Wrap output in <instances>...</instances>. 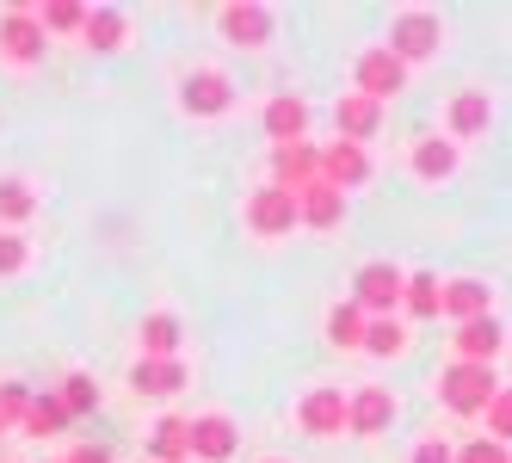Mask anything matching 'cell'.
I'll return each mask as SVG.
<instances>
[{"mask_svg":"<svg viewBox=\"0 0 512 463\" xmlns=\"http://www.w3.org/2000/svg\"><path fill=\"white\" fill-rule=\"evenodd\" d=\"M149 451L161 457V463H186L192 451H186V414H167L155 433H149Z\"/></svg>","mask_w":512,"mask_h":463,"instance_id":"d4e9b609","label":"cell"},{"mask_svg":"<svg viewBox=\"0 0 512 463\" xmlns=\"http://www.w3.org/2000/svg\"><path fill=\"white\" fill-rule=\"evenodd\" d=\"M358 334H364V315L352 309V303H334V309H327V340H334V346H358Z\"/></svg>","mask_w":512,"mask_h":463,"instance_id":"f546056e","label":"cell"},{"mask_svg":"<svg viewBox=\"0 0 512 463\" xmlns=\"http://www.w3.org/2000/svg\"><path fill=\"white\" fill-rule=\"evenodd\" d=\"M62 463H112V451H105V445H75Z\"/></svg>","mask_w":512,"mask_h":463,"instance_id":"8d00e7d4","label":"cell"},{"mask_svg":"<svg viewBox=\"0 0 512 463\" xmlns=\"http://www.w3.org/2000/svg\"><path fill=\"white\" fill-rule=\"evenodd\" d=\"M235 445H241V426H235L229 414H198V420H186V451H192V457L229 463Z\"/></svg>","mask_w":512,"mask_h":463,"instance_id":"52a82bcc","label":"cell"},{"mask_svg":"<svg viewBox=\"0 0 512 463\" xmlns=\"http://www.w3.org/2000/svg\"><path fill=\"white\" fill-rule=\"evenodd\" d=\"M25 402H31V389H25L19 377H7V383H0V426H13V420L25 414Z\"/></svg>","mask_w":512,"mask_h":463,"instance_id":"d6a6232c","label":"cell"},{"mask_svg":"<svg viewBox=\"0 0 512 463\" xmlns=\"http://www.w3.org/2000/svg\"><path fill=\"white\" fill-rule=\"evenodd\" d=\"M0 433H7V426H0Z\"/></svg>","mask_w":512,"mask_h":463,"instance_id":"f35d334b","label":"cell"},{"mask_svg":"<svg viewBox=\"0 0 512 463\" xmlns=\"http://www.w3.org/2000/svg\"><path fill=\"white\" fill-rule=\"evenodd\" d=\"M494 124V99L488 93H457L451 99V136H482Z\"/></svg>","mask_w":512,"mask_h":463,"instance_id":"7402d4cb","label":"cell"},{"mask_svg":"<svg viewBox=\"0 0 512 463\" xmlns=\"http://www.w3.org/2000/svg\"><path fill=\"white\" fill-rule=\"evenodd\" d=\"M451 463H506V445H494V439H469L463 451H451Z\"/></svg>","mask_w":512,"mask_h":463,"instance_id":"e575fe53","label":"cell"},{"mask_svg":"<svg viewBox=\"0 0 512 463\" xmlns=\"http://www.w3.org/2000/svg\"><path fill=\"white\" fill-rule=\"evenodd\" d=\"M260 463H290V457H260Z\"/></svg>","mask_w":512,"mask_h":463,"instance_id":"74e56055","label":"cell"},{"mask_svg":"<svg viewBox=\"0 0 512 463\" xmlns=\"http://www.w3.org/2000/svg\"><path fill=\"white\" fill-rule=\"evenodd\" d=\"M31 210H38V192H31L25 180H0V217H7V223H25Z\"/></svg>","mask_w":512,"mask_h":463,"instance_id":"4dcf8cb0","label":"cell"},{"mask_svg":"<svg viewBox=\"0 0 512 463\" xmlns=\"http://www.w3.org/2000/svg\"><path fill=\"white\" fill-rule=\"evenodd\" d=\"M44 31H38V19H31V0H19V7H7L0 13V56L7 62H19V68H31L44 56Z\"/></svg>","mask_w":512,"mask_h":463,"instance_id":"5b68a950","label":"cell"},{"mask_svg":"<svg viewBox=\"0 0 512 463\" xmlns=\"http://www.w3.org/2000/svg\"><path fill=\"white\" fill-rule=\"evenodd\" d=\"M438 309L451 322H475V315H494V291L482 278H451V284H438Z\"/></svg>","mask_w":512,"mask_h":463,"instance_id":"2e32d148","label":"cell"},{"mask_svg":"<svg viewBox=\"0 0 512 463\" xmlns=\"http://www.w3.org/2000/svg\"><path fill=\"white\" fill-rule=\"evenodd\" d=\"M247 229L253 235H290L297 229V198H290L284 186H260L247 198Z\"/></svg>","mask_w":512,"mask_h":463,"instance_id":"8fae6325","label":"cell"},{"mask_svg":"<svg viewBox=\"0 0 512 463\" xmlns=\"http://www.w3.org/2000/svg\"><path fill=\"white\" fill-rule=\"evenodd\" d=\"M358 346L371 352V359H395V352H408V328H401L395 315H364Z\"/></svg>","mask_w":512,"mask_h":463,"instance_id":"44dd1931","label":"cell"},{"mask_svg":"<svg viewBox=\"0 0 512 463\" xmlns=\"http://www.w3.org/2000/svg\"><path fill=\"white\" fill-rule=\"evenodd\" d=\"M334 130H340V142H371L377 130H383V105L377 99H364V93H340L334 99Z\"/></svg>","mask_w":512,"mask_h":463,"instance_id":"5bb4252c","label":"cell"},{"mask_svg":"<svg viewBox=\"0 0 512 463\" xmlns=\"http://www.w3.org/2000/svg\"><path fill=\"white\" fill-rule=\"evenodd\" d=\"M389 420H395V396H389V389H371V383H364L358 396H346V433L377 439V433H389Z\"/></svg>","mask_w":512,"mask_h":463,"instance_id":"7c38bea8","label":"cell"},{"mask_svg":"<svg viewBox=\"0 0 512 463\" xmlns=\"http://www.w3.org/2000/svg\"><path fill=\"white\" fill-rule=\"evenodd\" d=\"M130 383H136V396H173V389H186V365L179 359H136Z\"/></svg>","mask_w":512,"mask_h":463,"instance_id":"d6986e66","label":"cell"},{"mask_svg":"<svg viewBox=\"0 0 512 463\" xmlns=\"http://www.w3.org/2000/svg\"><path fill=\"white\" fill-rule=\"evenodd\" d=\"M31 19H38V31L50 38V31H81L87 7H81V0H44V7H31Z\"/></svg>","mask_w":512,"mask_h":463,"instance_id":"4316f807","label":"cell"},{"mask_svg":"<svg viewBox=\"0 0 512 463\" xmlns=\"http://www.w3.org/2000/svg\"><path fill=\"white\" fill-rule=\"evenodd\" d=\"M31 266V241L19 235V229H0V278H13V272H25Z\"/></svg>","mask_w":512,"mask_h":463,"instance_id":"1f68e13d","label":"cell"},{"mask_svg":"<svg viewBox=\"0 0 512 463\" xmlns=\"http://www.w3.org/2000/svg\"><path fill=\"white\" fill-rule=\"evenodd\" d=\"M414 173H420V180H451V173H457V142L426 136L420 149H414Z\"/></svg>","mask_w":512,"mask_h":463,"instance_id":"cb8c5ba5","label":"cell"},{"mask_svg":"<svg viewBox=\"0 0 512 463\" xmlns=\"http://www.w3.org/2000/svg\"><path fill=\"white\" fill-rule=\"evenodd\" d=\"M352 81H358V93L364 99H377V105H389L401 87H408V68H401L383 44H371V50H364L358 56V68H352Z\"/></svg>","mask_w":512,"mask_h":463,"instance_id":"8992f818","label":"cell"},{"mask_svg":"<svg viewBox=\"0 0 512 463\" xmlns=\"http://www.w3.org/2000/svg\"><path fill=\"white\" fill-rule=\"evenodd\" d=\"M414 463H451V445L438 439V433H426V439L414 445Z\"/></svg>","mask_w":512,"mask_h":463,"instance_id":"d590c367","label":"cell"},{"mask_svg":"<svg viewBox=\"0 0 512 463\" xmlns=\"http://www.w3.org/2000/svg\"><path fill=\"white\" fill-rule=\"evenodd\" d=\"M297 426L309 439H340L346 433V396L340 389H309L303 408H297Z\"/></svg>","mask_w":512,"mask_h":463,"instance_id":"4fadbf2b","label":"cell"},{"mask_svg":"<svg viewBox=\"0 0 512 463\" xmlns=\"http://www.w3.org/2000/svg\"><path fill=\"white\" fill-rule=\"evenodd\" d=\"M290 198H297V223H309V229H340L346 223V198L334 192V186H321V180H309L303 192H290Z\"/></svg>","mask_w":512,"mask_h":463,"instance_id":"e0dca14e","label":"cell"},{"mask_svg":"<svg viewBox=\"0 0 512 463\" xmlns=\"http://www.w3.org/2000/svg\"><path fill=\"white\" fill-rule=\"evenodd\" d=\"M457 365H494L506 346V322L500 315H475V322H457Z\"/></svg>","mask_w":512,"mask_h":463,"instance_id":"9c48e42d","label":"cell"},{"mask_svg":"<svg viewBox=\"0 0 512 463\" xmlns=\"http://www.w3.org/2000/svg\"><path fill=\"white\" fill-rule=\"evenodd\" d=\"M179 105H186L192 118H223L235 105V87H229V75H216V68H192V75L179 81Z\"/></svg>","mask_w":512,"mask_h":463,"instance_id":"ba28073f","label":"cell"},{"mask_svg":"<svg viewBox=\"0 0 512 463\" xmlns=\"http://www.w3.org/2000/svg\"><path fill=\"white\" fill-rule=\"evenodd\" d=\"M438 396H445V408L451 414H482L494 396H500V377H494V365H445L438 371Z\"/></svg>","mask_w":512,"mask_h":463,"instance_id":"6da1fadb","label":"cell"},{"mask_svg":"<svg viewBox=\"0 0 512 463\" xmlns=\"http://www.w3.org/2000/svg\"><path fill=\"white\" fill-rule=\"evenodd\" d=\"M401 266H389V260H371V266H358V278H352V309L358 315H389L395 303H401Z\"/></svg>","mask_w":512,"mask_h":463,"instance_id":"3957f363","label":"cell"},{"mask_svg":"<svg viewBox=\"0 0 512 463\" xmlns=\"http://www.w3.org/2000/svg\"><path fill=\"white\" fill-rule=\"evenodd\" d=\"M438 44H445V25H438V13H401L395 25H389V56L408 68V62H426V56H438Z\"/></svg>","mask_w":512,"mask_h":463,"instance_id":"7a4b0ae2","label":"cell"},{"mask_svg":"<svg viewBox=\"0 0 512 463\" xmlns=\"http://www.w3.org/2000/svg\"><path fill=\"white\" fill-rule=\"evenodd\" d=\"M56 402H62L68 420H75V414H93V408H99V383H93L87 371H75V377H62V396H56Z\"/></svg>","mask_w":512,"mask_h":463,"instance_id":"f1b7e54d","label":"cell"},{"mask_svg":"<svg viewBox=\"0 0 512 463\" xmlns=\"http://www.w3.org/2000/svg\"><path fill=\"white\" fill-rule=\"evenodd\" d=\"M364 180H371V155H364L358 142H327V149H321V186H334L346 198Z\"/></svg>","mask_w":512,"mask_h":463,"instance_id":"30bf717a","label":"cell"},{"mask_svg":"<svg viewBox=\"0 0 512 463\" xmlns=\"http://www.w3.org/2000/svg\"><path fill=\"white\" fill-rule=\"evenodd\" d=\"M401 303H408V315L432 322V315H438V278L432 272H408V278H401Z\"/></svg>","mask_w":512,"mask_h":463,"instance_id":"484cf974","label":"cell"},{"mask_svg":"<svg viewBox=\"0 0 512 463\" xmlns=\"http://www.w3.org/2000/svg\"><path fill=\"white\" fill-rule=\"evenodd\" d=\"M216 25H223V38L235 50H266L272 44V7H260V0H229L223 13H216Z\"/></svg>","mask_w":512,"mask_h":463,"instance_id":"277c9868","label":"cell"},{"mask_svg":"<svg viewBox=\"0 0 512 463\" xmlns=\"http://www.w3.org/2000/svg\"><path fill=\"white\" fill-rule=\"evenodd\" d=\"M309 180H321V149H309V142H284V149H272V186L303 192Z\"/></svg>","mask_w":512,"mask_h":463,"instance_id":"9a60e30c","label":"cell"},{"mask_svg":"<svg viewBox=\"0 0 512 463\" xmlns=\"http://www.w3.org/2000/svg\"><path fill=\"white\" fill-rule=\"evenodd\" d=\"M482 414H488V439H494V445H506V433H512V396L500 389V396H494Z\"/></svg>","mask_w":512,"mask_h":463,"instance_id":"836d02e7","label":"cell"},{"mask_svg":"<svg viewBox=\"0 0 512 463\" xmlns=\"http://www.w3.org/2000/svg\"><path fill=\"white\" fill-rule=\"evenodd\" d=\"M142 359H179V315H149L142 322Z\"/></svg>","mask_w":512,"mask_h":463,"instance_id":"603a6c76","label":"cell"},{"mask_svg":"<svg viewBox=\"0 0 512 463\" xmlns=\"http://www.w3.org/2000/svg\"><path fill=\"white\" fill-rule=\"evenodd\" d=\"M19 420H25V426H31L38 439H50V433H62V426H68V414H62V402L50 396V389H44V396H31Z\"/></svg>","mask_w":512,"mask_h":463,"instance_id":"83f0119b","label":"cell"},{"mask_svg":"<svg viewBox=\"0 0 512 463\" xmlns=\"http://www.w3.org/2000/svg\"><path fill=\"white\" fill-rule=\"evenodd\" d=\"M124 7H87V19H81V44L87 50H118L124 44Z\"/></svg>","mask_w":512,"mask_h":463,"instance_id":"ffe728a7","label":"cell"},{"mask_svg":"<svg viewBox=\"0 0 512 463\" xmlns=\"http://www.w3.org/2000/svg\"><path fill=\"white\" fill-rule=\"evenodd\" d=\"M303 130H309V105H303L297 93H272V105H266V136H272V149H284V142H303Z\"/></svg>","mask_w":512,"mask_h":463,"instance_id":"ac0fdd59","label":"cell"}]
</instances>
